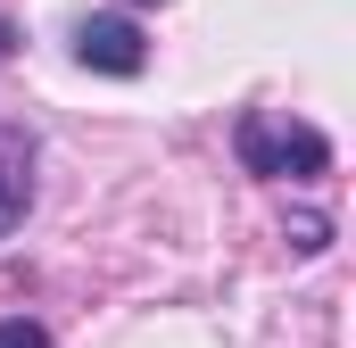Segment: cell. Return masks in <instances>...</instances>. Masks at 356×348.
Here are the masks:
<instances>
[{
    "label": "cell",
    "mask_w": 356,
    "mask_h": 348,
    "mask_svg": "<svg viewBox=\"0 0 356 348\" xmlns=\"http://www.w3.org/2000/svg\"><path fill=\"white\" fill-rule=\"evenodd\" d=\"M25 207H33V141L0 133V241L25 224Z\"/></svg>",
    "instance_id": "cell-3"
},
{
    "label": "cell",
    "mask_w": 356,
    "mask_h": 348,
    "mask_svg": "<svg viewBox=\"0 0 356 348\" xmlns=\"http://www.w3.org/2000/svg\"><path fill=\"white\" fill-rule=\"evenodd\" d=\"M75 58L99 67V75H141L149 67V42H141L133 17H83L75 25Z\"/></svg>",
    "instance_id": "cell-2"
},
{
    "label": "cell",
    "mask_w": 356,
    "mask_h": 348,
    "mask_svg": "<svg viewBox=\"0 0 356 348\" xmlns=\"http://www.w3.org/2000/svg\"><path fill=\"white\" fill-rule=\"evenodd\" d=\"M0 348H50V332L25 324V315H0Z\"/></svg>",
    "instance_id": "cell-4"
},
{
    "label": "cell",
    "mask_w": 356,
    "mask_h": 348,
    "mask_svg": "<svg viewBox=\"0 0 356 348\" xmlns=\"http://www.w3.org/2000/svg\"><path fill=\"white\" fill-rule=\"evenodd\" d=\"M241 166L266 174V182H315L332 166V141L315 125H290V116H241Z\"/></svg>",
    "instance_id": "cell-1"
}]
</instances>
